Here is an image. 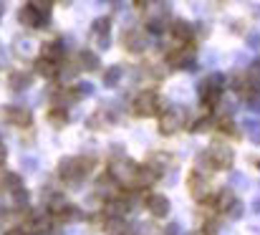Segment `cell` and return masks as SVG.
<instances>
[{"instance_id": "1", "label": "cell", "mask_w": 260, "mask_h": 235, "mask_svg": "<svg viewBox=\"0 0 260 235\" xmlns=\"http://www.w3.org/2000/svg\"><path fill=\"white\" fill-rule=\"evenodd\" d=\"M91 164H93L91 157H69V159H63V162L58 164V174H61L66 182H79V180H84L88 174Z\"/></svg>"}, {"instance_id": "2", "label": "cell", "mask_w": 260, "mask_h": 235, "mask_svg": "<svg viewBox=\"0 0 260 235\" xmlns=\"http://www.w3.org/2000/svg\"><path fill=\"white\" fill-rule=\"evenodd\" d=\"M137 172H139V164H134L129 159H116L109 164V177L124 187H137Z\"/></svg>"}, {"instance_id": "3", "label": "cell", "mask_w": 260, "mask_h": 235, "mask_svg": "<svg viewBox=\"0 0 260 235\" xmlns=\"http://www.w3.org/2000/svg\"><path fill=\"white\" fill-rule=\"evenodd\" d=\"M200 162H205L210 169H230L233 167V150L225 144H212L200 157Z\"/></svg>"}, {"instance_id": "4", "label": "cell", "mask_w": 260, "mask_h": 235, "mask_svg": "<svg viewBox=\"0 0 260 235\" xmlns=\"http://www.w3.org/2000/svg\"><path fill=\"white\" fill-rule=\"evenodd\" d=\"M132 109H134V114L137 116H157L159 111H162V101H159V96L154 94V91H142L137 99H134V104H132Z\"/></svg>"}, {"instance_id": "5", "label": "cell", "mask_w": 260, "mask_h": 235, "mask_svg": "<svg viewBox=\"0 0 260 235\" xmlns=\"http://www.w3.org/2000/svg\"><path fill=\"white\" fill-rule=\"evenodd\" d=\"M220 96H222V83H220V78L212 76V78H207V81H202V86H200V101H202V106L215 109V106L220 104Z\"/></svg>"}, {"instance_id": "6", "label": "cell", "mask_w": 260, "mask_h": 235, "mask_svg": "<svg viewBox=\"0 0 260 235\" xmlns=\"http://www.w3.org/2000/svg\"><path fill=\"white\" fill-rule=\"evenodd\" d=\"M187 185H189V192H192V197H194L197 202H207V200H210L207 182H205V177H202L200 172H192L189 180H187Z\"/></svg>"}, {"instance_id": "7", "label": "cell", "mask_w": 260, "mask_h": 235, "mask_svg": "<svg viewBox=\"0 0 260 235\" xmlns=\"http://www.w3.org/2000/svg\"><path fill=\"white\" fill-rule=\"evenodd\" d=\"M179 129H182V114L174 111V109H167V111L162 114V119H159V132L170 137V134L179 132Z\"/></svg>"}, {"instance_id": "8", "label": "cell", "mask_w": 260, "mask_h": 235, "mask_svg": "<svg viewBox=\"0 0 260 235\" xmlns=\"http://www.w3.org/2000/svg\"><path fill=\"white\" fill-rule=\"evenodd\" d=\"M5 119H8V124H13V127H30V122H33L30 111L23 109V106H8V109H5Z\"/></svg>"}, {"instance_id": "9", "label": "cell", "mask_w": 260, "mask_h": 235, "mask_svg": "<svg viewBox=\"0 0 260 235\" xmlns=\"http://www.w3.org/2000/svg\"><path fill=\"white\" fill-rule=\"evenodd\" d=\"M147 210L154 218H167L170 215V200L165 195H147Z\"/></svg>"}, {"instance_id": "10", "label": "cell", "mask_w": 260, "mask_h": 235, "mask_svg": "<svg viewBox=\"0 0 260 235\" xmlns=\"http://www.w3.org/2000/svg\"><path fill=\"white\" fill-rule=\"evenodd\" d=\"M217 213H225V210H230L233 205H235V195L230 192V190H220L217 195H210V200H207Z\"/></svg>"}, {"instance_id": "11", "label": "cell", "mask_w": 260, "mask_h": 235, "mask_svg": "<svg viewBox=\"0 0 260 235\" xmlns=\"http://www.w3.org/2000/svg\"><path fill=\"white\" fill-rule=\"evenodd\" d=\"M20 20H23L28 28H41V25H46V15H41V13L33 10L30 5H25V8L20 10Z\"/></svg>"}, {"instance_id": "12", "label": "cell", "mask_w": 260, "mask_h": 235, "mask_svg": "<svg viewBox=\"0 0 260 235\" xmlns=\"http://www.w3.org/2000/svg\"><path fill=\"white\" fill-rule=\"evenodd\" d=\"M124 46L132 51V53H137V51H142L147 43H144V33L142 31H126L124 33Z\"/></svg>"}, {"instance_id": "13", "label": "cell", "mask_w": 260, "mask_h": 235, "mask_svg": "<svg viewBox=\"0 0 260 235\" xmlns=\"http://www.w3.org/2000/svg\"><path fill=\"white\" fill-rule=\"evenodd\" d=\"M41 56H43V58H48V61L61 64V61H63V48H61V43H58V41H48V43H43Z\"/></svg>"}, {"instance_id": "14", "label": "cell", "mask_w": 260, "mask_h": 235, "mask_svg": "<svg viewBox=\"0 0 260 235\" xmlns=\"http://www.w3.org/2000/svg\"><path fill=\"white\" fill-rule=\"evenodd\" d=\"M58 66H61V64L48 61V58H43V56H38V61H36V71H38V76H43V78H56Z\"/></svg>"}, {"instance_id": "15", "label": "cell", "mask_w": 260, "mask_h": 235, "mask_svg": "<svg viewBox=\"0 0 260 235\" xmlns=\"http://www.w3.org/2000/svg\"><path fill=\"white\" fill-rule=\"evenodd\" d=\"M172 33H174V38H177V43H189V38H192V31H189V25L184 20H174Z\"/></svg>"}, {"instance_id": "16", "label": "cell", "mask_w": 260, "mask_h": 235, "mask_svg": "<svg viewBox=\"0 0 260 235\" xmlns=\"http://www.w3.org/2000/svg\"><path fill=\"white\" fill-rule=\"evenodd\" d=\"M20 187V177L13 174V172H3L0 174V190L3 192H15Z\"/></svg>"}, {"instance_id": "17", "label": "cell", "mask_w": 260, "mask_h": 235, "mask_svg": "<svg viewBox=\"0 0 260 235\" xmlns=\"http://www.w3.org/2000/svg\"><path fill=\"white\" fill-rule=\"evenodd\" d=\"M48 122H51L53 127H63V124L69 122V111H66L63 106H53V109L48 111Z\"/></svg>"}, {"instance_id": "18", "label": "cell", "mask_w": 260, "mask_h": 235, "mask_svg": "<svg viewBox=\"0 0 260 235\" xmlns=\"http://www.w3.org/2000/svg\"><path fill=\"white\" fill-rule=\"evenodd\" d=\"M28 5L33 8V10H38L41 15H51V10H53V0H28Z\"/></svg>"}, {"instance_id": "19", "label": "cell", "mask_w": 260, "mask_h": 235, "mask_svg": "<svg viewBox=\"0 0 260 235\" xmlns=\"http://www.w3.org/2000/svg\"><path fill=\"white\" fill-rule=\"evenodd\" d=\"M210 124H212V119H210V116H205V119H200V122L192 127V132H207V129H210Z\"/></svg>"}, {"instance_id": "20", "label": "cell", "mask_w": 260, "mask_h": 235, "mask_svg": "<svg viewBox=\"0 0 260 235\" xmlns=\"http://www.w3.org/2000/svg\"><path fill=\"white\" fill-rule=\"evenodd\" d=\"M10 81H13V89H25L28 86V76H20V74L10 76Z\"/></svg>"}, {"instance_id": "21", "label": "cell", "mask_w": 260, "mask_h": 235, "mask_svg": "<svg viewBox=\"0 0 260 235\" xmlns=\"http://www.w3.org/2000/svg\"><path fill=\"white\" fill-rule=\"evenodd\" d=\"M202 233L205 235H215L217 233V223H215V220H207V223L202 225Z\"/></svg>"}, {"instance_id": "22", "label": "cell", "mask_w": 260, "mask_h": 235, "mask_svg": "<svg viewBox=\"0 0 260 235\" xmlns=\"http://www.w3.org/2000/svg\"><path fill=\"white\" fill-rule=\"evenodd\" d=\"M5 235H30V233H28V230H23V228H10Z\"/></svg>"}, {"instance_id": "23", "label": "cell", "mask_w": 260, "mask_h": 235, "mask_svg": "<svg viewBox=\"0 0 260 235\" xmlns=\"http://www.w3.org/2000/svg\"><path fill=\"white\" fill-rule=\"evenodd\" d=\"M149 3H152V0H134V5H137V8H147Z\"/></svg>"}, {"instance_id": "24", "label": "cell", "mask_w": 260, "mask_h": 235, "mask_svg": "<svg viewBox=\"0 0 260 235\" xmlns=\"http://www.w3.org/2000/svg\"><path fill=\"white\" fill-rule=\"evenodd\" d=\"M5 157H8V152H5V147H3V144H0V164H3V162H5Z\"/></svg>"}, {"instance_id": "25", "label": "cell", "mask_w": 260, "mask_h": 235, "mask_svg": "<svg viewBox=\"0 0 260 235\" xmlns=\"http://www.w3.org/2000/svg\"><path fill=\"white\" fill-rule=\"evenodd\" d=\"M119 235H129V233H119Z\"/></svg>"}]
</instances>
